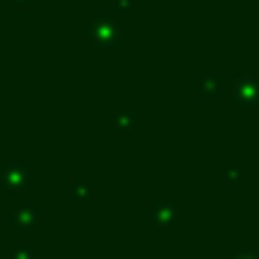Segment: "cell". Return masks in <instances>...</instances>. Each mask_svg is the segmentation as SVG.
Listing matches in <instances>:
<instances>
[{
    "label": "cell",
    "mask_w": 259,
    "mask_h": 259,
    "mask_svg": "<svg viewBox=\"0 0 259 259\" xmlns=\"http://www.w3.org/2000/svg\"><path fill=\"white\" fill-rule=\"evenodd\" d=\"M12 259H34V245H31V242H20V245L14 248Z\"/></svg>",
    "instance_id": "30bf717a"
},
{
    "label": "cell",
    "mask_w": 259,
    "mask_h": 259,
    "mask_svg": "<svg viewBox=\"0 0 259 259\" xmlns=\"http://www.w3.org/2000/svg\"><path fill=\"white\" fill-rule=\"evenodd\" d=\"M6 3H12L14 9H28L31 3H34V0H6Z\"/></svg>",
    "instance_id": "7c38bea8"
},
{
    "label": "cell",
    "mask_w": 259,
    "mask_h": 259,
    "mask_svg": "<svg viewBox=\"0 0 259 259\" xmlns=\"http://www.w3.org/2000/svg\"><path fill=\"white\" fill-rule=\"evenodd\" d=\"M112 125L117 131H123V134H134V131H137V117L131 112H114Z\"/></svg>",
    "instance_id": "ba28073f"
},
{
    "label": "cell",
    "mask_w": 259,
    "mask_h": 259,
    "mask_svg": "<svg viewBox=\"0 0 259 259\" xmlns=\"http://www.w3.org/2000/svg\"><path fill=\"white\" fill-rule=\"evenodd\" d=\"M220 181H223L226 190H237V187L245 181V167H242V164H231V167H226L223 173H220Z\"/></svg>",
    "instance_id": "52a82bcc"
},
{
    "label": "cell",
    "mask_w": 259,
    "mask_h": 259,
    "mask_svg": "<svg viewBox=\"0 0 259 259\" xmlns=\"http://www.w3.org/2000/svg\"><path fill=\"white\" fill-rule=\"evenodd\" d=\"M70 195H73V201H92V198H95V192L87 187V181L73 179V192H70Z\"/></svg>",
    "instance_id": "9c48e42d"
},
{
    "label": "cell",
    "mask_w": 259,
    "mask_h": 259,
    "mask_svg": "<svg viewBox=\"0 0 259 259\" xmlns=\"http://www.w3.org/2000/svg\"><path fill=\"white\" fill-rule=\"evenodd\" d=\"M181 206L179 201H153L151 203V223L156 226H179Z\"/></svg>",
    "instance_id": "277c9868"
},
{
    "label": "cell",
    "mask_w": 259,
    "mask_h": 259,
    "mask_svg": "<svg viewBox=\"0 0 259 259\" xmlns=\"http://www.w3.org/2000/svg\"><path fill=\"white\" fill-rule=\"evenodd\" d=\"M198 98L201 101H220L223 98V75L220 73H203L198 75Z\"/></svg>",
    "instance_id": "8992f818"
},
{
    "label": "cell",
    "mask_w": 259,
    "mask_h": 259,
    "mask_svg": "<svg viewBox=\"0 0 259 259\" xmlns=\"http://www.w3.org/2000/svg\"><path fill=\"white\" fill-rule=\"evenodd\" d=\"M234 259H259V253H240V256H234Z\"/></svg>",
    "instance_id": "5bb4252c"
},
{
    "label": "cell",
    "mask_w": 259,
    "mask_h": 259,
    "mask_svg": "<svg viewBox=\"0 0 259 259\" xmlns=\"http://www.w3.org/2000/svg\"><path fill=\"white\" fill-rule=\"evenodd\" d=\"M137 6V0H112V12L114 14H125Z\"/></svg>",
    "instance_id": "8fae6325"
},
{
    "label": "cell",
    "mask_w": 259,
    "mask_h": 259,
    "mask_svg": "<svg viewBox=\"0 0 259 259\" xmlns=\"http://www.w3.org/2000/svg\"><path fill=\"white\" fill-rule=\"evenodd\" d=\"M42 223V212H39V206H34V203H20L17 209L12 212V226L17 231H31V229H36V226Z\"/></svg>",
    "instance_id": "5b68a950"
},
{
    "label": "cell",
    "mask_w": 259,
    "mask_h": 259,
    "mask_svg": "<svg viewBox=\"0 0 259 259\" xmlns=\"http://www.w3.org/2000/svg\"><path fill=\"white\" fill-rule=\"evenodd\" d=\"M234 103L242 109H259V78L242 75L234 84Z\"/></svg>",
    "instance_id": "3957f363"
},
{
    "label": "cell",
    "mask_w": 259,
    "mask_h": 259,
    "mask_svg": "<svg viewBox=\"0 0 259 259\" xmlns=\"http://www.w3.org/2000/svg\"><path fill=\"white\" fill-rule=\"evenodd\" d=\"M34 187V167L25 162H3L0 164V190L25 192Z\"/></svg>",
    "instance_id": "7a4b0ae2"
},
{
    "label": "cell",
    "mask_w": 259,
    "mask_h": 259,
    "mask_svg": "<svg viewBox=\"0 0 259 259\" xmlns=\"http://www.w3.org/2000/svg\"><path fill=\"white\" fill-rule=\"evenodd\" d=\"M84 34L90 42L101 48H112L117 51L123 45V23H120L117 14H106V12H98L90 17V23L84 25Z\"/></svg>",
    "instance_id": "6da1fadb"
},
{
    "label": "cell",
    "mask_w": 259,
    "mask_h": 259,
    "mask_svg": "<svg viewBox=\"0 0 259 259\" xmlns=\"http://www.w3.org/2000/svg\"><path fill=\"white\" fill-rule=\"evenodd\" d=\"M251 39L259 45V25H251Z\"/></svg>",
    "instance_id": "4fadbf2b"
}]
</instances>
